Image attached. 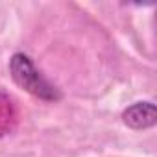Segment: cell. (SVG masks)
<instances>
[{
    "instance_id": "obj_1",
    "label": "cell",
    "mask_w": 157,
    "mask_h": 157,
    "mask_svg": "<svg viewBox=\"0 0 157 157\" xmlns=\"http://www.w3.org/2000/svg\"><path fill=\"white\" fill-rule=\"evenodd\" d=\"M10 74L13 78V82L24 89L26 93H30L32 96L44 100V102H57L61 100V93L56 85H52L46 78L37 70V67L33 65L32 57L17 52L11 56L10 59Z\"/></svg>"
},
{
    "instance_id": "obj_2",
    "label": "cell",
    "mask_w": 157,
    "mask_h": 157,
    "mask_svg": "<svg viewBox=\"0 0 157 157\" xmlns=\"http://www.w3.org/2000/svg\"><path fill=\"white\" fill-rule=\"evenodd\" d=\"M122 120L128 128L131 129H148L157 124V107L153 102L144 100V102H135L129 107L124 109Z\"/></svg>"
},
{
    "instance_id": "obj_3",
    "label": "cell",
    "mask_w": 157,
    "mask_h": 157,
    "mask_svg": "<svg viewBox=\"0 0 157 157\" xmlns=\"http://www.w3.org/2000/svg\"><path fill=\"white\" fill-rule=\"evenodd\" d=\"M15 120L13 115V100L0 93V137H4L8 131H11V122Z\"/></svg>"
}]
</instances>
